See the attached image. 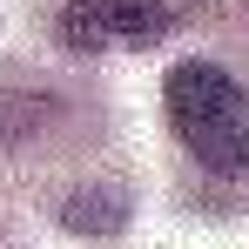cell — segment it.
I'll use <instances>...</instances> for the list:
<instances>
[{"label":"cell","instance_id":"cell-1","mask_svg":"<svg viewBox=\"0 0 249 249\" xmlns=\"http://www.w3.org/2000/svg\"><path fill=\"white\" fill-rule=\"evenodd\" d=\"M168 122L182 148L215 175L249 168V94L215 61H175L168 68Z\"/></svg>","mask_w":249,"mask_h":249},{"label":"cell","instance_id":"cell-2","mask_svg":"<svg viewBox=\"0 0 249 249\" xmlns=\"http://www.w3.org/2000/svg\"><path fill=\"white\" fill-rule=\"evenodd\" d=\"M175 27L168 0H68L61 7V41L94 54V47H155Z\"/></svg>","mask_w":249,"mask_h":249}]
</instances>
